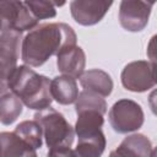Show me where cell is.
<instances>
[{"label":"cell","mask_w":157,"mask_h":157,"mask_svg":"<svg viewBox=\"0 0 157 157\" xmlns=\"http://www.w3.org/2000/svg\"><path fill=\"white\" fill-rule=\"evenodd\" d=\"M76 42L77 36L67 23H42L29 31L22 39L21 59L27 66L39 67L64 48L76 45Z\"/></svg>","instance_id":"1"},{"label":"cell","mask_w":157,"mask_h":157,"mask_svg":"<svg viewBox=\"0 0 157 157\" xmlns=\"http://www.w3.org/2000/svg\"><path fill=\"white\" fill-rule=\"evenodd\" d=\"M52 80L36 72L27 65H20L9 76L6 82L1 85L2 91L13 92L22 103L34 110H43L50 107L53 102L50 92Z\"/></svg>","instance_id":"2"},{"label":"cell","mask_w":157,"mask_h":157,"mask_svg":"<svg viewBox=\"0 0 157 157\" xmlns=\"http://www.w3.org/2000/svg\"><path fill=\"white\" fill-rule=\"evenodd\" d=\"M33 118L42 126L43 137L48 148L71 147L75 137V128L70 125L60 112L49 107L38 110Z\"/></svg>","instance_id":"3"},{"label":"cell","mask_w":157,"mask_h":157,"mask_svg":"<svg viewBox=\"0 0 157 157\" xmlns=\"http://www.w3.org/2000/svg\"><path fill=\"white\" fill-rule=\"evenodd\" d=\"M109 124L118 134H129L137 131L145 120L141 105L128 98L117 101L108 113Z\"/></svg>","instance_id":"4"},{"label":"cell","mask_w":157,"mask_h":157,"mask_svg":"<svg viewBox=\"0 0 157 157\" xmlns=\"http://www.w3.org/2000/svg\"><path fill=\"white\" fill-rule=\"evenodd\" d=\"M0 29H11L18 33L32 31L38 26V20L29 11L25 1H1L0 2Z\"/></svg>","instance_id":"5"},{"label":"cell","mask_w":157,"mask_h":157,"mask_svg":"<svg viewBox=\"0 0 157 157\" xmlns=\"http://www.w3.org/2000/svg\"><path fill=\"white\" fill-rule=\"evenodd\" d=\"M121 85L131 92H146L157 85V75L150 61L136 60L126 64L120 75Z\"/></svg>","instance_id":"6"},{"label":"cell","mask_w":157,"mask_h":157,"mask_svg":"<svg viewBox=\"0 0 157 157\" xmlns=\"http://www.w3.org/2000/svg\"><path fill=\"white\" fill-rule=\"evenodd\" d=\"M155 1L123 0L119 5V23L128 32H141L148 23Z\"/></svg>","instance_id":"7"},{"label":"cell","mask_w":157,"mask_h":157,"mask_svg":"<svg viewBox=\"0 0 157 157\" xmlns=\"http://www.w3.org/2000/svg\"><path fill=\"white\" fill-rule=\"evenodd\" d=\"M22 33L11 29H0V61H1V85L17 67Z\"/></svg>","instance_id":"8"},{"label":"cell","mask_w":157,"mask_h":157,"mask_svg":"<svg viewBox=\"0 0 157 157\" xmlns=\"http://www.w3.org/2000/svg\"><path fill=\"white\" fill-rule=\"evenodd\" d=\"M113 1L105 0H74L70 2V12L75 22L81 26H93L103 20Z\"/></svg>","instance_id":"9"},{"label":"cell","mask_w":157,"mask_h":157,"mask_svg":"<svg viewBox=\"0 0 157 157\" xmlns=\"http://www.w3.org/2000/svg\"><path fill=\"white\" fill-rule=\"evenodd\" d=\"M56 66L63 75L74 77L75 80L80 78L86 66V54L83 49L78 45L64 48L56 55Z\"/></svg>","instance_id":"10"},{"label":"cell","mask_w":157,"mask_h":157,"mask_svg":"<svg viewBox=\"0 0 157 157\" xmlns=\"http://www.w3.org/2000/svg\"><path fill=\"white\" fill-rule=\"evenodd\" d=\"M152 145L144 134L126 136L120 145L109 153V157H150Z\"/></svg>","instance_id":"11"},{"label":"cell","mask_w":157,"mask_h":157,"mask_svg":"<svg viewBox=\"0 0 157 157\" xmlns=\"http://www.w3.org/2000/svg\"><path fill=\"white\" fill-rule=\"evenodd\" d=\"M80 85L85 91L94 92L102 97H108L113 91V80L110 75L101 69H91L80 77Z\"/></svg>","instance_id":"12"},{"label":"cell","mask_w":157,"mask_h":157,"mask_svg":"<svg viewBox=\"0 0 157 157\" xmlns=\"http://www.w3.org/2000/svg\"><path fill=\"white\" fill-rule=\"evenodd\" d=\"M50 92H52L53 99L56 103L63 105L75 103L80 94L76 80L74 77L65 76V75L55 76L52 80Z\"/></svg>","instance_id":"13"},{"label":"cell","mask_w":157,"mask_h":157,"mask_svg":"<svg viewBox=\"0 0 157 157\" xmlns=\"http://www.w3.org/2000/svg\"><path fill=\"white\" fill-rule=\"evenodd\" d=\"M2 157H38L37 150L23 141L13 131H2L0 134Z\"/></svg>","instance_id":"14"},{"label":"cell","mask_w":157,"mask_h":157,"mask_svg":"<svg viewBox=\"0 0 157 157\" xmlns=\"http://www.w3.org/2000/svg\"><path fill=\"white\" fill-rule=\"evenodd\" d=\"M103 115L104 114L96 110H85L77 113V120L74 126L77 139L102 132V126L104 124Z\"/></svg>","instance_id":"15"},{"label":"cell","mask_w":157,"mask_h":157,"mask_svg":"<svg viewBox=\"0 0 157 157\" xmlns=\"http://www.w3.org/2000/svg\"><path fill=\"white\" fill-rule=\"evenodd\" d=\"M23 109L22 101L11 91L1 92L0 98V121L2 125H10L21 115Z\"/></svg>","instance_id":"16"},{"label":"cell","mask_w":157,"mask_h":157,"mask_svg":"<svg viewBox=\"0 0 157 157\" xmlns=\"http://www.w3.org/2000/svg\"><path fill=\"white\" fill-rule=\"evenodd\" d=\"M105 136L102 132L78 137L77 145L75 147V156L76 157H101L105 150Z\"/></svg>","instance_id":"17"},{"label":"cell","mask_w":157,"mask_h":157,"mask_svg":"<svg viewBox=\"0 0 157 157\" xmlns=\"http://www.w3.org/2000/svg\"><path fill=\"white\" fill-rule=\"evenodd\" d=\"M13 132L36 150L40 148L43 145V130L39 123H37L34 119L21 121L15 128Z\"/></svg>","instance_id":"18"},{"label":"cell","mask_w":157,"mask_h":157,"mask_svg":"<svg viewBox=\"0 0 157 157\" xmlns=\"http://www.w3.org/2000/svg\"><path fill=\"white\" fill-rule=\"evenodd\" d=\"M85 110H96L104 114L107 112V102L104 97L94 92L82 90L78 94L77 101L75 102V112L77 114Z\"/></svg>","instance_id":"19"},{"label":"cell","mask_w":157,"mask_h":157,"mask_svg":"<svg viewBox=\"0 0 157 157\" xmlns=\"http://www.w3.org/2000/svg\"><path fill=\"white\" fill-rule=\"evenodd\" d=\"M29 11L33 13V16L39 20L45 18H53L56 16V6L64 5V2H54V1H44V0H31L25 1Z\"/></svg>","instance_id":"20"},{"label":"cell","mask_w":157,"mask_h":157,"mask_svg":"<svg viewBox=\"0 0 157 157\" xmlns=\"http://www.w3.org/2000/svg\"><path fill=\"white\" fill-rule=\"evenodd\" d=\"M146 54L148 58L150 64L153 66L156 75H157V34H153L147 44V49H146Z\"/></svg>","instance_id":"21"},{"label":"cell","mask_w":157,"mask_h":157,"mask_svg":"<svg viewBox=\"0 0 157 157\" xmlns=\"http://www.w3.org/2000/svg\"><path fill=\"white\" fill-rule=\"evenodd\" d=\"M47 157H76L75 151L70 147H53L48 150Z\"/></svg>","instance_id":"22"},{"label":"cell","mask_w":157,"mask_h":157,"mask_svg":"<svg viewBox=\"0 0 157 157\" xmlns=\"http://www.w3.org/2000/svg\"><path fill=\"white\" fill-rule=\"evenodd\" d=\"M148 105L151 108V112L157 117V88L152 90L148 94Z\"/></svg>","instance_id":"23"},{"label":"cell","mask_w":157,"mask_h":157,"mask_svg":"<svg viewBox=\"0 0 157 157\" xmlns=\"http://www.w3.org/2000/svg\"><path fill=\"white\" fill-rule=\"evenodd\" d=\"M150 157H157V147H155L152 151H151V156Z\"/></svg>","instance_id":"24"}]
</instances>
